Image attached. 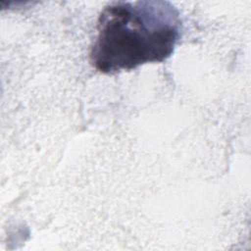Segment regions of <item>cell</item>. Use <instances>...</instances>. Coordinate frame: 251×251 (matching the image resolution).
<instances>
[{"mask_svg":"<svg viewBox=\"0 0 251 251\" xmlns=\"http://www.w3.org/2000/svg\"><path fill=\"white\" fill-rule=\"evenodd\" d=\"M180 25L178 11L168 1L112 3L99 16L90 63L107 75L161 63L173 54Z\"/></svg>","mask_w":251,"mask_h":251,"instance_id":"6da1fadb","label":"cell"}]
</instances>
